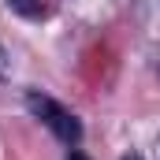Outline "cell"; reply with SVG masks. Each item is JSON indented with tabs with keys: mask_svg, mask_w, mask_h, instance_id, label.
<instances>
[{
	"mask_svg": "<svg viewBox=\"0 0 160 160\" xmlns=\"http://www.w3.org/2000/svg\"><path fill=\"white\" fill-rule=\"evenodd\" d=\"M26 108H30V112H34V116H38V119L45 123V127H48V130H52V134H56L60 142L75 145V142L82 138V123L75 119V116H71L67 108H60V104H56L52 97L30 93V97H26Z\"/></svg>",
	"mask_w": 160,
	"mask_h": 160,
	"instance_id": "1",
	"label": "cell"
},
{
	"mask_svg": "<svg viewBox=\"0 0 160 160\" xmlns=\"http://www.w3.org/2000/svg\"><path fill=\"white\" fill-rule=\"evenodd\" d=\"M8 4H11L19 15H41V4H38V0H8Z\"/></svg>",
	"mask_w": 160,
	"mask_h": 160,
	"instance_id": "2",
	"label": "cell"
},
{
	"mask_svg": "<svg viewBox=\"0 0 160 160\" xmlns=\"http://www.w3.org/2000/svg\"><path fill=\"white\" fill-rule=\"evenodd\" d=\"M8 75V52H4V45H0V78Z\"/></svg>",
	"mask_w": 160,
	"mask_h": 160,
	"instance_id": "3",
	"label": "cell"
},
{
	"mask_svg": "<svg viewBox=\"0 0 160 160\" xmlns=\"http://www.w3.org/2000/svg\"><path fill=\"white\" fill-rule=\"evenodd\" d=\"M67 160H89V157H86V153H71Z\"/></svg>",
	"mask_w": 160,
	"mask_h": 160,
	"instance_id": "4",
	"label": "cell"
},
{
	"mask_svg": "<svg viewBox=\"0 0 160 160\" xmlns=\"http://www.w3.org/2000/svg\"><path fill=\"white\" fill-rule=\"evenodd\" d=\"M123 160H142V157H138V153H127V157H123Z\"/></svg>",
	"mask_w": 160,
	"mask_h": 160,
	"instance_id": "5",
	"label": "cell"
}]
</instances>
